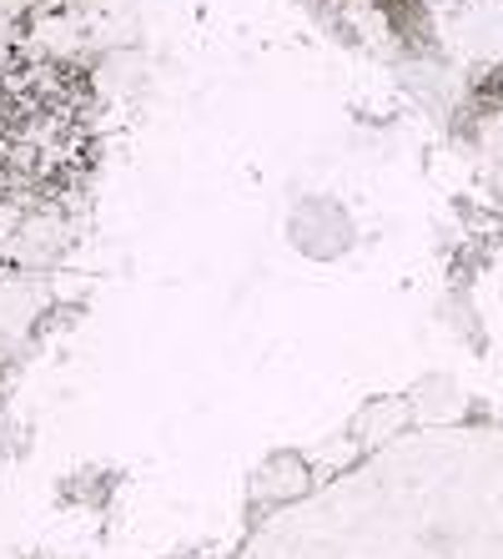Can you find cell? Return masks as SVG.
Masks as SVG:
<instances>
[{
	"instance_id": "cell-1",
	"label": "cell",
	"mask_w": 503,
	"mask_h": 559,
	"mask_svg": "<svg viewBox=\"0 0 503 559\" xmlns=\"http://www.w3.org/2000/svg\"><path fill=\"white\" fill-rule=\"evenodd\" d=\"M312 484L308 454H272L252 479V499L258 504H283V499H302Z\"/></svg>"
},
{
	"instance_id": "cell-2",
	"label": "cell",
	"mask_w": 503,
	"mask_h": 559,
	"mask_svg": "<svg viewBox=\"0 0 503 559\" xmlns=\"http://www.w3.org/2000/svg\"><path fill=\"white\" fill-rule=\"evenodd\" d=\"M403 424H408V404H403V399H373V404L358 414V429H352V439L368 449V443L393 439Z\"/></svg>"
}]
</instances>
